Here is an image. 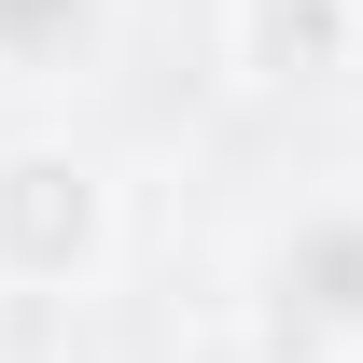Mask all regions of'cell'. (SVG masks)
Segmentation results:
<instances>
[{
  "mask_svg": "<svg viewBox=\"0 0 363 363\" xmlns=\"http://www.w3.org/2000/svg\"><path fill=\"white\" fill-rule=\"evenodd\" d=\"M98 43V0H0V70H70Z\"/></svg>",
  "mask_w": 363,
  "mask_h": 363,
  "instance_id": "cell-4",
  "label": "cell"
},
{
  "mask_svg": "<svg viewBox=\"0 0 363 363\" xmlns=\"http://www.w3.org/2000/svg\"><path fill=\"white\" fill-rule=\"evenodd\" d=\"M350 28H363L350 0H252V70H266V84H308Z\"/></svg>",
  "mask_w": 363,
  "mask_h": 363,
  "instance_id": "cell-3",
  "label": "cell"
},
{
  "mask_svg": "<svg viewBox=\"0 0 363 363\" xmlns=\"http://www.w3.org/2000/svg\"><path fill=\"white\" fill-rule=\"evenodd\" d=\"M350 14H363V0H350Z\"/></svg>",
  "mask_w": 363,
  "mask_h": 363,
  "instance_id": "cell-5",
  "label": "cell"
},
{
  "mask_svg": "<svg viewBox=\"0 0 363 363\" xmlns=\"http://www.w3.org/2000/svg\"><path fill=\"white\" fill-rule=\"evenodd\" d=\"M98 266V168L84 154H0V279Z\"/></svg>",
  "mask_w": 363,
  "mask_h": 363,
  "instance_id": "cell-2",
  "label": "cell"
},
{
  "mask_svg": "<svg viewBox=\"0 0 363 363\" xmlns=\"http://www.w3.org/2000/svg\"><path fill=\"white\" fill-rule=\"evenodd\" d=\"M252 294H266V335H279V350H350V335H363V196L294 210V224L266 238Z\"/></svg>",
  "mask_w": 363,
  "mask_h": 363,
  "instance_id": "cell-1",
  "label": "cell"
}]
</instances>
